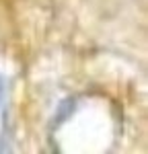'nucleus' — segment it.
<instances>
[{
	"mask_svg": "<svg viewBox=\"0 0 148 154\" xmlns=\"http://www.w3.org/2000/svg\"><path fill=\"white\" fill-rule=\"evenodd\" d=\"M2 93H4V84H2V78H0V101H2Z\"/></svg>",
	"mask_w": 148,
	"mask_h": 154,
	"instance_id": "obj_1",
	"label": "nucleus"
}]
</instances>
